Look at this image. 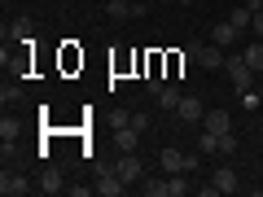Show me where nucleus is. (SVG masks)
<instances>
[{"instance_id": "nucleus-1", "label": "nucleus", "mask_w": 263, "mask_h": 197, "mask_svg": "<svg viewBox=\"0 0 263 197\" xmlns=\"http://www.w3.org/2000/svg\"><path fill=\"white\" fill-rule=\"evenodd\" d=\"M184 62H197L202 70H224V48L219 44H184Z\"/></svg>"}, {"instance_id": "nucleus-2", "label": "nucleus", "mask_w": 263, "mask_h": 197, "mask_svg": "<svg viewBox=\"0 0 263 197\" xmlns=\"http://www.w3.org/2000/svg\"><path fill=\"white\" fill-rule=\"evenodd\" d=\"M224 75L233 79L237 92H246V88H254V75H259V70H254V66L246 62L241 53H233V57H224Z\"/></svg>"}, {"instance_id": "nucleus-3", "label": "nucleus", "mask_w": 263, "mask_h": 197, "mask_svg": "<svg viewBox=\"0 0 263 197\" xmlns=\"http://www.w3.org/2000/svg\"><path fill=\"white\" fill-rule=\"evenodd\" d=\"M158 162H162L167 175H176V171H197V153H184V149H162Z\"/></svg>"}, {"instance_id": "nucleus-4", "label": "nucleus", "mask_w": 263, "mask_h": 197, "mask_svg": "<svg viewBox=\"0 0 263 197\" xmlns=\"http://www.w3.org/2000/svg\"><path fill=\"white\" fill-rule=\"evenodd\" d=\"M237 188H241L237 171H233V167H219L215 175H211V184L202 188V193H206V197H219V193H237Z\"/></svg>"}, {"instance_id": "nucleus-5", "label": "nucleus", "mask_w": 263, "mask_h": 197, "mask_svg": "<svg viewBox=\"0 0 263 197\" xmlns=\"http://www.w3.org/2000/svg\"><path fill=\"white\" fill-rule=\"evenodd\" d=\"M114 171H119L127 184H136V180H145V162L136 158V153H119V162H114Z\"/></svg>"}, {"instance_id": "nucleus-6", "label": "nucleus", "mask_w": 263, "mask_h": 197, "mask_svg": "<svg viewBox=\"0 0 263 197\" xmlns=\"http://www.w3.org/2000/svg\"><path fill=\"white\" fill-rule=\"evenodd\" d=\"M92 188H97V193H101V197H119L123 188H127V180H123L119 171H101V175H97V184H92Z\"/></svg>"}, {"instance_id": "nucleus-7", "label": "nucleus", "mask_w": 263, "mask_h": 197, "mask_svg": "<svg viewBox=\"0 0 263 197\" xmlns=\"http://www.w3.org/2000/svg\"><path fill=\"white\" fill-rule=\"evenodd\" d=\"M180 119H184V123H202V114H206V105H202V96H193V92H184V96H180Z\"/></svg>"}, {"instance_id": "nucleus-8", "label": "nucleus", "mask_w": 263, "mask_h": 197, "mask_svg": "<svg viewBox=\"0 0 263 197\" xmlns=\"http://www.w3.org/2000/svg\"><path fill=\"white\" fill-rule=\"evenodd\" d=\"M31 188H35V184H31L27 175H9V171L0 175V193H5V197H27Z\"/></svg>"}, {"instance_id": "nucleus-9", "label": "nucleus", "mask_w": 263, "mask_h": 197, "mask_svg": "<svg viewBox=\"0 0 263 197\" xmlns=\"http://www.w3.org/2000/svg\"><path fill=\"white\" fill-rule=\"evenodd\" d=\"M202 127L215 131V136H224V131H233V114H224V110H206V114H202Z\"/></svg>"}, {"instance_id": "nucleus-10", "label": "nucleus", "mask_w": 263, "mask_h": 197, "mask_svg": "<svg viewBox=\"0 0 263 197\" xmlns=\"http://www.w3.org/2000/svg\"><path fill=\"white\" fill-rule=\"evenodd\" d=\"M145 9H149V5H132V0H110V5H105V13H110L114 22L119 18H141Z\"/></svg>"}, {"instance_id": "nucleus-11", "label": "nucleus", "mask_w": 263, "mask_h": 197, "mask_svg": "<svg viewBox=\"0 0 263 197\" xmlns=\"http://www.w3.org/2000/svg\"><path fill=\"white\" fill-rule=\"evenodd\" d=\"M5 44H31V18H18L5 27Z\"/></svg>"}, {"instance_id": "nucleus-12", "label": "nucleus", "mask_w": 263, "mask_h": 197, "mask_svg": "<svg viewBox=\"0 0 263 197\" xmlns=\"http://www.w3.org/2000/svg\"><path fill=\"white\" fill-rule=\"evenodd\" d=\"M136 145H141V131L136 127H119L114 131V149L119 153H136Z\"/></svg>"}, {"instance_id": "nucleus-13", "label": "nucleus", "mask_w": 263, "mask_h": 197, "mask_svg": "<svg viewBox=\"0 0 263 197\" xmlns=\"http://www.w3.org/2000/svg\"><path fill=\"white\" fill-rule=\"evenodd\" d=\"M211 40H215L219 48H228V44H237V40H241V31H237L233 22L224 18V22H215V31H211Z\"/></svg>"}, {"instance_id": "nucleus-14", "label": "nucleus", "mask_w": 263, "mask_h": 197, "mask_svg": "<svg viewBox=\"0 0 263 197\" xmlns=\"http://www.w3.org/2000/svg\"><path fill=\"white\" fill-rule=\"evenodd\" d=\"M180 96H184V92H180L176 84H167V88H162V92H158V110L176 114V110H180Z\"/></svg>"}, {"instance_id": "nucleus-15", "label": "nucleus", "mask_w": 263, "mask_h": 197, "mask_svg": "<svg viewBox=\"0 0 263 197\" xmlns=\"http://www.w3.org/2000/svg\"><path fill=\"white\" fill-rule=\"evenodd\" d=\"M35 188H44V193H62V171H53V167H44V175H40V184Z\"/></svg>"}, {"instance_id": "nucleus-16", "label": "nucleus", "mask_w": 263, "mask_h": 197, "mask_svg": "<svg viewBox=\"0 0 263 197\" xmlns=\"http://www.w3.org/2000/svg\"><path fill=\"white\" fill-rule=\"evenodd\" d=\"M228 22H233L237 31H246V27L254 22V5H246V9H233V13H228Z\"/></svg>"}, {"instance_id": "nucleus-17", "label": "nucleus", "mask_w": 263, "mask_h": 197, "mask_svg": "<svg viewBox=\"0 0 263 197\" xmlns=\"http://www.w3.org/2000/svg\"><path fill=\"white\" fill-rule=\"evenodd\" d=\"M241 57L254 66V70H263V40H259V44H246V48H241Z\"/></svg>"}, {"instance_id": "nucleus-18", "label": "nucleus", "mask_w": 263, "mask_h": 197, "mask_svg": "<svg viewBox=\"0 0 263 197\" xmlns=\"http://www.w3.org/2000/svg\"><path fill=\"white\" fill-rule=\"evenodd\" d=\"M18 131H22V123H18V119H9V114L0 119V141H5V145H9L13 136H18Z\"/></svg>"}, {"instance_id": "nucleus-19", "label": "nucleus", "mask_w": 263, "mask_h": 197, "mask_svg": "<svg viewBox=\"0 0 263 197\" xmlns=\"http://www.w3.org/2000/svg\"><path fill=\"white\" fill-rule=\"evenodd\" d=\"M197 149H202V153H219V136L202 127V136H197Z\"/></svg>"}, {"instance_id": "nucleus-20", "label": "nucleus", "mask_w": 263, "mask_h": 197, "mask_svg": "<svg viewBox=\"0 0 263 197\" xmlns=\"http://www.w3.org/2000/svg\"><path fill=\"white\" fill-rule=\"evenodd\" d=\"M237 149H241L237 131H224V136H219V158H228V153H237Z\"/></svg>"}, {"instance_id": "nucleus-21", "label": "nucleus", "mask_w": 263, "mask_h": 197, "mask_svg": "<svg viewBox=\"0 0 263 197\" xmlns=\"http://www.w3.org/2000/svg\"><path fill=\"white\" fill-rule=\"evenodd\" d=\"M145 197H171L167 180H149V184H145Z\"/></svg>"}, {"instance_id": "nucleus-22", "label": "nucleus", "mask_w": 263, "mask_h": 197, "mask_svg": "<svg viewBox=\"0 0 263 197\" xmlns=\"http://www.w3.org/2000/svg\"><path fill=\"white\" fill-rule=\"evenodd\" d=\"M18 96H22V88H18V84H5V88H0V101H5V105H13Z\"/></svg>"}, {"instance_id": "nucleus-23", "label": "nucleus", "mask_w": 263, "mask_h": 197, "mask_svg": "<svg viewBox=\"0 0 263 197\" xmlns=\"http://www.w3.org/2000/svg\"><path fill=\"white\" fill-rule=\"evenodd\" d=\"M241 105H246V110H259V92H254V88H246V92H241Z\"/></svg>"}, {"instance_id": "nucleus-24", "label": "nucleus", "mask_w": 263, "mask_h": 197, "mask_svg": "<svg viewBox=\"0 0 263 197\" xmlns=\"http://www.w3.org/2000/svg\"><path fill=\"white\" fill-rule=\"evenodd\" d=\"M127 127H136V131H145V127H149V114H132V123H127Z\"/></svg>"}, {"instance_id": "nucleus-25", "label": "nucleus", "mask_w": 263, "mask_h": 197, "mask_svg": "<svg viewBox=\"0 0 263 197\" xmlns=\"http://www.w3.org/2000/svg\"><path fill=\"white\" fill-rule=\"evenodd\" d=\"M250 27H254V35L263 40V9H254V22H250Z\"/></svg>"}, {"instance_id": "nucleus-26", "label": "nucleus", "mask_w": 263, "mask_h": 197, "mask_svg": "<svg viewBox=\"0 0 263 197\" xmlns=\"http://www.w3.org/2000/svg\"><path fill=\"white\" fill-rule=\"evenodd\" d=\"M162 5H189V0H162Z\"/></svg>"}, {"instance_id": "nucleus-27", "label": "nucleus", "mask_w": 263, "mask_h": 197, "mask_svg": "<svg viewBox=\"0 0 263 197\" xmlns=\"http://www.w3.org/2000/svg\"><path fill=\"white\" fill-rule=\"evenodd\" d=\"M250 5H254V9H263V0H250Z\"/></svg>"}, {"instance_id": "nucleus-28", "label": "nucleus", "mask_w": 263, "mask_h": 197, "mask_svg": "<svg viewBox=\"0 0 263 197\" xmlns=\"http://www.w3.org/2000/svg\"><path fill=\"white\" fill-rule=\"evenodd\" d=\"M259 131H263V123H259Z\"/></svg>"}]
</instances>
